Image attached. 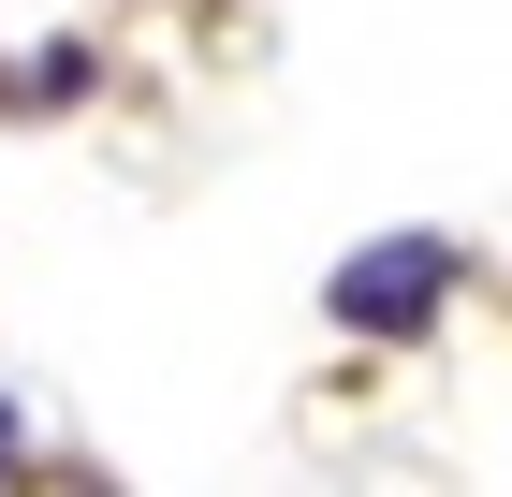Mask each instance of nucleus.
I'll return each mask as SVG.
<instances>
[{
  "label": "nucleus",
  "mask_w": 512,
  "mask_h": 497,
  "mask_svg": "<svg viewBox=\"0 0 512 497\" xmlns=\"http://www.w3.org/2000/svg\"><path fill=\"white\" fill-rule=\"evenodd\" d=\"M439 293H454V249H439V234H381L366 264H337L322 307H337V337H425Z\"/></svg>",
  "instance_id": "obj_1"
},
{
  "label": "nucleus",
  "mask_w": 512,
  "mask_h": 497,
  "mask_svg": "<svg viewBox=\"0 0 512 497\" xmlns=\"http://www.w3.org/2000/svg\"><path fill=\"white\" fill-rule=\"evenodd\" d=\"M0 454H15V410H0Z\"/></svg>",
  "instance_id": "obj_2"
}]
</instances>
